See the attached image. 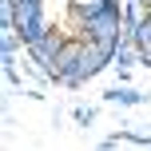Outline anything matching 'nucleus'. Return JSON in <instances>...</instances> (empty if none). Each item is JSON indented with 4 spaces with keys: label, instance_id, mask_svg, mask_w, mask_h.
<instances>
[{
    "label": "nucleus",
    "instance_id": "nucleus-1",
    "mask_svg": "<svg viewBox=\"0 0 151 151\" xmlns=\"http://www.w3.org/2000/svg\"><path fill=\"white\" fill-rule=\"evenodd\" d=\"M76 8H99V0H72Z\"/></svg>",
    "mask_w": 151,
    "mask_h": 151
}]
</instances>
